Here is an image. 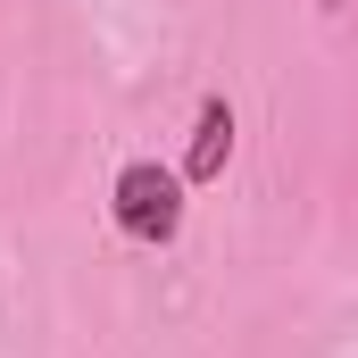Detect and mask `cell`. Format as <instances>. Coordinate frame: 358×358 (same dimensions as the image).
Masks as SVG:
<instances>
[{"instance_id":"7a4b0ae2","label":"cell","mask_w":358,"mask_h":358,"mask_svg":"<svg viewBox=\"0 0 358 358\" xmlns=\"http://www.w3.org/2000/svg\"><path fill=\"white\" fill-rule=\"evenodd\" d=\"M225 159H234V100H225V92H208V100H200V117H192L183 183H217V176H225Z\"/></svg>"},{"instance_id":"3957f363","label":"cell","mask_w":358,"mask_h":358,"mask_svg":"<svg viewBox=\"0 0 358 358\" xmlns=\"http://www.w3.org/2000/svg\"><path fill=\"white\" fill-rule=\"evenodd\" d=\"M317 8H342V0H317Z\"/></svg>"},{"instance_id":"6da1fadb","label":"cell","mask_w":358,"mask_h":358,"mask_svg":"<svg viewBox=\"0 0 358 358\" xmlns=\"http://www.w3.org/2000/svg\"><path fill=\"white\" fill-rule=\"evenodd\" d=\"M108 217H117V234H125V242H142V250L176 242V234H183V167L125 159L117 183H108Z\"/></svg>"}]
</instances>
